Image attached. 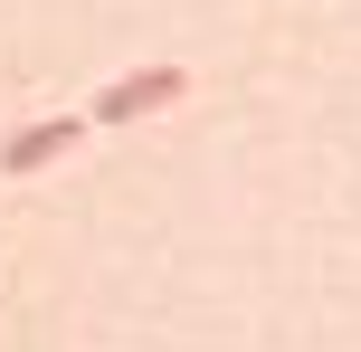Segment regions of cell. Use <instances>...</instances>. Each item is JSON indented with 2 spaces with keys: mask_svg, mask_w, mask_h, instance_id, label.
<instances>
[{
  "mask_svg": "<svg viewBox=\"0 0 361 352\" xmlns=\"http://www.w3.org/2000/svg\"><path fill=\"white\" fill-rule=\"evenodd\" d=\"M171 95H180V67H143V76H124V86L95 95V114H105V124H133V114L171 105Z\"/></svg>",
  "mask_w": 361,
  "mask_h": 352,
  "instance_id": "6da1fadb",
  "label": "cell"
},
{
  "mask_svg": "<svg viewBox=\"0 0 361 352\" xmlns=\"http://www.w3.org/2000/svg\"><path fill=\"white\" fill-rule=\"evenodd\" d=\"M67 143H76V124H67V114H57V124H29L19 143H0V171H38V162H57Z\"/></svg>",
  "mask_w": 361,
  "mask_h": 352,
  "instance_id": "7a4b0ae2",
  "label": "cell"
}]
</instances>
